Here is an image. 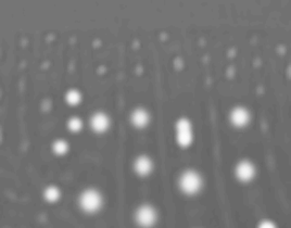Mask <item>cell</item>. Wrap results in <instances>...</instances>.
I'll use <instances>...</instances> for the list:
<instances>
[{
	"label": "cell",
	"instance_id": "obj_1",
	"mask_svg": "<svg viewBox=\"0 0 291 228\" xmlns=\"http://www.w3.org/2000/svg\"><path fill=\"white\" fill-rule=\"evenodd\" d=\"M179 187L186 195H195L200 192L202 187V178L195 171H186L179 179Z\"/></svg>",
	"mask_w": 291,
	"mask_h": 228
},
{
	"label": "cell",
	"instance_id": "obj_2",
	"mask_svg": "<svg viewBox=\"0 0 291 228\" xmlns=\"http://www.w3.org/2000/svg\"><path fill=\"white\" fill-rule=\"evenodd\" d=\"M81 208L87 213H95L102 207V197L95 189H87L80 197Z\"/></svg>",
	"mask_w": 291,
	"mask_h": 228
},
{
	"label": "cell",
	"instance_id": "obj_3",
	"mask_svg": "<svg viewBox=\"0 0 291 228\" xmlns=\"http://www.w3.org/2000/svg\"><path fill=\"white\" fill-rule=\"evenodd\" d=\"M176 139L181 147H188L193 142L194 135L191 131L190 122L186 119H181L176 125Z\"/></svg>",
	"mask_w": 291,
	"mask_h": 228
},
{
	"label": "cell",
	"instance_id": "obj_4",
	"mask_svg": "<svg viewBox=\"0 0 291 228\" xmlns=\"http://www.w3.org/2000/svg\"><path fill=\"white\" fill-rule=\"evenodd\" d=\"M136 220L141 227L149 228L157 222V212L151 205H141L136 211Z\"/></svg>",
	"mask_w": 291,
	"mask_h": 228
},
{
	"label": "cell",
	"instance_id": "obj_5",
	"mask_svg": "<svg viewBox=\"0 0 291 228\" xmlns=\"http://www.w3.org/2000/svg\"><path fill=\"white\" fill-rule=\"evenodd\" d=\"M236 176L241 181H250L256 176V167L250 161H241L236 167Z\"/></svg>",
	"mask_w": 291,
	"mask_h": 228
},
{
	"label": "cell",
	"instance_id": "obj_6",
	"mask_svg": "<svg viewBox=\"0 0 291 228\" xmlns=\"http://www.w3.org/2000/svg\"><path fill=\"white\" fill-rule=\"evenodd\" d=\"M91 127L95 132L97 133H104L105 131H108V128L110 127V119L104 113H96L95 116H93L90 121Z\"/></svg>",
	"mask_w": 291,
	"mask_h": 228
},
{
	"label": "cell",
	"instance_id": "obj_7",
	"mask_svg": "<svg viewBox=\"0 0 291 228\" xmlns=\"http://www.w3.org/2000/svg\"><path fill=\"white\" fill-rule=\"evenodd\" d=\"M232 123L237 127L246 126L250 121V114L244 108H236L231 114Z\"/></svg>",
	"mask_w": 291,
	"mask_h": 228
},
{
	"label": "cell",
	"instance_id": "obj_8",
	"mask_svg": "<svg viewBox=\"0 0 291 228\" xmlns=\"http://www.w3.org/2000/svg\"><path fill=\"white\" fill-rule=\"evenodd\" d=\"M134 167L136 173L140 175V176H147V175H149L152 172L153 163L148 157L141 156L138 159H136Z\"/></svg>",
	"mask_w": 291,
	"mask_h": 228
},
{
	"label": "cell",
	"instance_id": "obj_9",
	"mask_svg": "<svg viewBox=\"0 0 291 228\" xmlns=\"http://www.w3.org/2000/svg\"><path fill=\"white\" fill-rule=\"evenodd\" d=\"M131 120H132V123L134 126L138 127V128H142V127L148 125L150 117H149L148 112L146 110L137 109L133 112Z\"/></svg>",
	"mask_w": 291,
	"mask_h": 228
},
{
	"label": "cell",
	"instance_id": "obj_10",
	"mask_svg": "<svg viewBox=\"0 0 291 228\" xmlns=\"http://www.w3.org/2000/svg\"><path fill=\"white\" fill-rule=\"evenodd\" d=\"M46 200L49 201V202H56L59 198H60V190L57 187H48L47 189L45 190V194H44Z\"/></svg>",
	"mask_w": 291,
	"mask_h": 228
},
{
	"label": "cell",
	"instance_id": "obj_11",
	"mask_svg": "<svg viewBox=\"0 0 291 228\" xmlns=\"http://www.w3.org/2000/svg\"><path fill=\"white\" fill-rule=\"evenodd\" d=\"M52 149L57 155L61 156V155L66 154L67 150H68V144L64 140H57L55 143H53Z\"/></svg>",
	"mask_w": 291,
	"mask_h": 228
},
{
	"label": "cell",
	"instance_id": "obj_12",
	"mask_svg": "<svg viewBox=\"0 0 291 228\" xmlns=\"http://www.w3.org/2000/svg\"><path fill=\"white\" fill-rule=\"evenodd\" d=\"M81 100H82V97L78 90H71L66 94V101L72 105L79 104Z\"/></svg>",
	"mask_w": 291,
	"mask_h": 228
},
{
	"label": "cell",
	"instance_id": "obj_13",
	"mask_svg": "<svg viewBox=\"0 0 291 228\" xmlns=\"http://www.w3.org/2000/svg\"><path fill=\"white\" fill-rule=\"evenodd\" d=\"M67 126H68V128H70V131L78 133L83 128V123H82L81 119L73 118V119H71L70 121H68Z\"/></svg>",
	"mask_w": 291,
	"mask_h": 228
},
{
	"label": "cell",
	"instance_id": "obj_14",
	"mask_svg": "<svg viewBox=\"0 0 291 228\" xmlns=\"http://www.w3.org/2000/svg\"><path fill=\"white\" fill-rule=\"evenodd\" d=\"M259 228H276L274 223L270 222V220H264L261 224L259 225Z\"/></svg>",
	"mask_w": 291,
	"mask_h": 228
}]
</instances>
